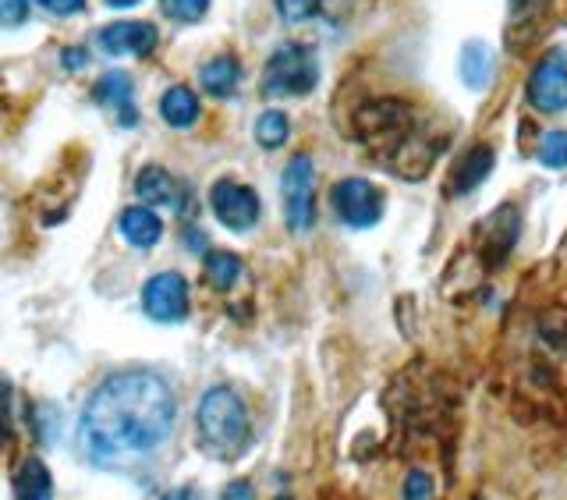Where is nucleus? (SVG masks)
<instances>
[{"label":"nucleus","mask_w":567,"mask_h":500,"mask_svg":"<svg viewBox=\"0 0 567 500\" xmlns=\"http://www.w3.org/2000/svg\"><path fill=\"white\" fill-rule=\"evenodd\" d=\"M174 395L164 377L128 369L106 377L89 398L79 422V448L96 466L150 455L174 430Z\"/></svg>","instance_id":"nucleus-1"},{"label":"nucleus","mask_w":567,"mask_h":500,"mask_svg":"<svg viewBox=\"0 0 567 500\" xmlns=\"http://www.w3.org/2000/svg\"><path fill=\"white\" fill-rule=\"evenodd\" d=\"M354 139L404 182H419L433 171L447 142L433 139L415 111V103L398 96L369 100L354 111Z\"/></svg>","instance_id":"nucleus-2"},{"label":"nucleus","mask_w":567,"mask_h":500,"mask_svg":"<svg viewBox=\"0 0 567 500\" xmlns=\"http://www.w3.org/2000/svg\"><path fill=\"white\" fill-rule=\"evenodd\" d=\"M195 426H199V440L213 458L235 461L248 448V412L245 401L230 387H209L199 412H195Z\"/></svg>","instance_id":"nucleus-3"},{"label":"nucleus","mask_w":567,"mask_h":500,"mask_svg":"<svg viewBox=\"0 0 567 500\" xmlns=\"http://www.w3.org/2000/svg\"><path fill=\"white\" fill-rule=\"evenodd\" d=\"M319 85V61L309 47L284 43L270 53V61L262 68V93L288 100V96H309Z\"/></svg>","instance_id":"nucleus-4"},{"label":"nucleus","mask_w":567,"mask_h":500,"mask_svg":"<svg viewBox=\"0 0 567 500\" xmlns=\"http://www.w3.org/2000/svg\"><path fill=\"white\" fill-rule=\"evenodd\" d=\"M280 192H284V221L291 231H309L316 224V171H312V156L309 153H295L288 160L280 177Z\"/></svg>","instance_id":"nucleus-5"},{"label":"nucleus","mask_w":567,"mask_h":500,"mask_svg":"<svg viewBox=\"0 0 567 500\" xmlns=\"http://www.w3.org/2000/svg\"><path fill=\"white\" fill-rule=\"evenodd\" d=\"M330 203L333 213L341 217V224L354 227V231H365V227H377L383 221V192L369 182V177H344L337 182L330 192Z\"/></svg>","instance_id":"nucleus-6"},{"label":"nucleus","mask_w":567,"mask_h":500,"mask_svg":"<svg viewBox=\"0 0 567 500\" xmlns=\"http://www.w3.org/2000/svg\"><path fill=\"white\" fill-rule=\"evenodd\" d=\"M528 103L539 114H560L567 111V53L549 50L536 61L528 75Z\"/></svg>","instance_id":"nucleus-7"},{"label":"nucleus","mask_w":567,"mask_h":500,"mask_svg":"<svg viewBox=\"0 0 567 500\" xmlns=\"http://www.w3.org/2000/svg\"><path fill=\"white\" fill-rule=\"evenodd\" d=\"M209 206H213V217H217L227 231L256 227L259 213H262L256 188H248L241 182H230V177H220V182L209 188Z\"/></svg>","instance_id":"nucleus-8"},{"label":"nucleus","mask_w":567,"mask_h":500,"mask_svg":"<svg viewBox=\"0 0 567 500\" xmlns=\"http://www.w3.org/2000/svg\"><path fill=\"white\" fill-rule=\"evenodd\" d=\"M142 309L156 324H177L188 316V284L182 274H156L142 288Z\"/></svg>","instance_id":"nucleus-9"},{"label":"nucleus","mask_w":567,"mask_h":500,"mask_svg":"<svg viewBox=\"0 0 567 500\" xmlns=\"http://www.w3.org/2000/svg\"><path fill=\"white\" fill-rule=\"evenodd\" d=\"M100 47L111 58H146L156 47V29L150 22H114L100 32Z\"/></svg>","instance_id":"nucleus-10"},{"label":"nucleus","mask_w":567,"mask_h":500,"mask_svg":"<svg viewBox=\"0 0 567 500\" xmlns=\"http://www.w3.org/2000/svg\"><path fill=\"white\" fill-rule=\"evenodd\" d=\"M522 235V213L518 206H501L493 210V217L483 224V256L489 266H501L507 259V253L514 248Z\"/></svg>","instance_id":"nucleus-11"},{"label":"nucleus","mask_w":567,"mask_h":500,"mask_svg":"<svg viewBox=\"0 0 567 500\" xmlns=\"http://www.w3.org/2000/svg\"><path fill=\"white\" fill-rule=\"evenodd\" d=\"M93 96H96V103L111 106L124 129H135V124H138V111H135V103H132L135 85H132L128 75H124V71H106Z\"/></svg>","instance_id":"nucleus-12"},{"label":"nucleus","mask_w":567,"mask_h":500,"mask_svg":"<svg viewBox=\"0 0 567 500\" xmlns=\"http://www.w3.org/2000/svg\"><path fill=\"white\" fill-rule=\"evenodd\" d=\"M493 146H472L451 174V195H472L493 171Z\"/></svg>","instance_id":"nucleus-13"},{"label":"nucleus","mask_w":567,"mask_h":500,"mask_svg":"<svg viewBox=\"0 0 567 500\" xmlns=\"http://www.w3.org/2000/svg\"><path fill=\"white\" fill-rule=\"evenodd\" d=\"M199 82L209 96H217V100H227V96H235V89L241 82V64L238 58H230V53H220V58H213L203 64L199 71Z\"/></svg>","instance_id":"nucleus-14"},{"label":"nucleus","mask_w":567,"mask_h":500,"mask_svg":"<svg viewBox=\"0 0 567 500\" xmlns=\"http://www.w3.org/2000/svg\"><path fill=\"white\" fill-rule=\"evenodd\" d=\"M121 235L135 248H153L159 238H164V221H159L150 206H132L121 213Z\"/></svg>","instance_id":"nucleus-15"},{"label":"nucleus","mask_w":567,"mask_h":500,"mask_svg":"<svg viewBox=\"0 0 567 500\" xmlns=\"http://www.w3.org/2000/svg\"><path fill=\"white\" fill-rule=\"evenodd\" d=\"M493 68H496V58H493V47L483 43V40H472L461 50V82L475 93H483L493 79Z\"/></svg>","instance_id":"nucleus-16"},{"label":"nucleus","mask_w":567,"mask_h":500,"mask_svg":"<svg viewBox=\"0 0 567 500\" xmlns=\"http://www.w3.org/2000/svg\"><path fill=\"white\" fill-rule=\"evenodd\" d=\"M159 114H164L171 129H192L199 121V96L188 85H171L164 100H159Z\"/></svg>","instance_id":"nucleus-17"},{"label":"nucleus","mask_w":567,"mask_h":500,"mask_svg":"<svg viewBox=\"0 0 567 500\" xmlns=\"http://www.w3.org/2000/svg\"><path fill=\"white\" fill-rule=\"evenodd\" d=\"M135 195L150 206H167V203H177V182L171 177V171L150 164L135 177Z\"/></svg>","instance_id":"nucleus-18"},{"label":"nucleus","mask_w":567,"mask_h":500,"mask_svg":"<svg viewBox=\"0 0 567 500\" xmlns=\"http://www.w3.org/2000/svg\"><path fill=\"white\" fill-rule=\"evenodd\" d=\"M14 497L18 500H53V479L40 458H25L14 472Z\"/></svg>","instance_id":"nucleus-19"},{"label":"nucleus","mask_w":567,"mask_h":500,"mask_svg":"<svg viewBox=\"0 0 567 500\" xmlns=\"http://www.w3.org/2000/svg\"><path fill=\"white\" fill-rule=\"evenodd\" d=\"M203 274L209 280V288H217V292H230L238 284L241 277V259L235 253H209L206 263H203Z\"/></svg>","instance_id":"nucleus-20"},{"label":"nucleus","mask_w":567,"mask_h":500,"mask_svg":"<svg viewBox=\"0 0 567 500\" xmlns=\"http://www.w3.org/2000/svg\"><path fill=\"white\" fill-rule=\"evenodd\" d=\"M291 135V124L284 111H262L256 121V142L262 150H280Z\"/></svg>","instance_id":"nucleus-21"},{"label":"nucleus","mask_w":567,"mask_h":500,"mask_svg":"<svg viewBox=\"0 0 567 500\" xmlns=\"http://www.w3.org/2000/svg\"><path fill=\"white\" fill-rule=\"evenodd\" d=\"M539 164L549 171L567 167V132H546L539 142Z\"/></svg>","instance_id":"nucleus-22"},{"label":"nucleus","mask_w":567,"mask_h":500,"mask_svg":"<svg viewBox=\"0 0 567 500\" xmlns=\"http://www.w3.org/2000/svg\"><path fill=\"white\" fill-rule=\"evenodd\" d=\"M159 11H164L171 22L192 25L209 11V0H159Z\"/></svg>","instance_id":"nucleus-23"},{"label":"nucleus","mask_w":567,"mask_h":500,"mask_svg":"<svg viewBox=\"0 0 567 500\" xmlns=\"http://www.w3.org/2000/svg\"><path fill=\"white\" fill-rule=\"evenodd\" d=\"M316 8H319V0H277V14H280L288 25L306 22V18L316 14Z\"/></svg>","instance_id":"nucleus-24"},{"label":"nucleus","mask_w":567,"mask_h":500,"mask_svg":"<svg viewBox=\"0 0 567 500\" xmlns=\"http://www.w3.org/2000/svg\"><path fill=\"white\" fill-rule=\"evenodd\" d=\"M433 493H436V483H433L430 472H422V469L408 472V479H404V500H433Z\"/></svg>","instance_id":"nucleus-25"},{"label":"nucleus","mask_w":567,"mask_h":500,"mask_svg":"<svg viewBox=\"0 0 567 500\" xmlns=\"http://www.w3.org/2000/svg\"><path fill=\"white\" fill-rule=\"evenodd\" d=\"M29 18V0H0V25L18 29Z\"/></svg>","instance_id":"nucleus-26"},{"label":"nucleus","mask_w":567,"mask_h":500,"mask_svg":"<svg viewBox=\"0 0 567 500\" xmlns=\"http://www.w3.org/2000/svg\"><path fill=\"white\" fill-rule=\"evenodd\" d=\"M40 8H47L50 14H79L85 8V0H35Z\"/></svg>","instance_id":"nucleus-27"},{"label":"nucleus","mask_w":567,"mask_h":500,"mask_svg":"<svg viewBox=\"0 0 567 500\" xmlns=\"http://www.w3.org/2000/svg\"><path fill=\"white\" fill-rule=\"evenodd\" d=\"M11 224H14V217H11V203H8V195L0 192V245L8 242V235H11Z\"/></svg>","instance_id":"nucleus-28"},{"label":"nucleus","mask_w":567,"mask_h":500,"mask_svg":"<svg viewBox=\"0 0 567 500\" xmlns=\"http://www.w3.org/2000/svg\"><path fill=\"white\" fill-rule=\"evenodd\" d=\"M220 500H256V493H252V487L245 483V479H238V483H230V487L224 490Z\"/></svg>","instance_id":"nucleus-29"},{"label":"nucleus","mask_w":567,"mask_h":500,"mask_svg":"<svg viewBox=\"0 0 567 500\" xmlns=\"http://www.w3.org/2000/svg\"><path fill=\"white\" fill-rule=\"evenodd\" d=\"M319 8L327 11V18H344L348 8H351V0H319Z\"/></svg>","instance_id":"nucleus-30"},{"label":"nucleus","mask_w":567,"mask_h":500,"mask_svg":"<svg viewBox=\"0 0 567 500\" xmlns=\"http://www.w3.org/2000/svg\"><path fill=\"white\" fill-rule=\"evenodd\" d=\"M61 58H64V68H71V71H79V68L85 64V50H79V47H75V50H64V53H61Z\"/></svg>","instance_id":"nucleus-31"},{"label":"nucleus","mask_w":567,"mask_h":500,"mask_svg":"<svg viewBox=\"0 0 567 500\" xmlns=\"http://www.w3.org/2000/svg\"><path fill=\"white\" fill-rule=\"evenodd\" d=\"M164 500H203V493L195 487H177V490L164 493Z\"/></svg>","instance_id":"nucleus-32"},{"label":"nucleus","mask_w":567,"mask_h":500,"mask_svg":"<svg viewBox=\"0 0 567 500\" xmlns=\"http://www.w3.org/2000/svg\"><path fill=\"white\" fill-rule=\"evenodd\" d=\"M111 8H135V4H142V0H106Z\"/></svg>","instance_id":"nucleus-33"},{"label":"nucleus","mask_w":567,"mask_h":500,"mask_svg":"<svg viewBox=\"0 0 567 500\" xmlns=\"http://www.w3.org/2000/svg\"><path fill=\"white\" fill-rule=\"evenodd\" d=\"M280 500H291V497H280Z\"/></svg>","instance_id":"nucleus-34"}]
</instances>
